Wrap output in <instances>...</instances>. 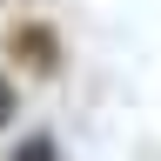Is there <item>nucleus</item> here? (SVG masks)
<instances>
[{
  "label": "nucleus",
  "mask_w": 161,
  "mask_h": 161,
  "mask_svg": "<svg viewBox=\"0 0 161 161\" xmlns=\"http://www.w3.org/2000/svg\"><path fill=\"white\" fill-rule=\"evenodd\" d=\"M7 54L27 60V67H40V74H60V34L47 27V20H20V27H7Z\"/></svg>",
  "instance_id": "1"
},
{
  "label": "nucleus",
  "mask_w": 161,
  "mask_h": 161,
  "mask_svg": "<svg viewBox=\"0 0 161 161\" xmlns=\"http://www.w3.org/2000/svg\"><path fill=\"white\" fill-rule=\"evenodd\" d=\"M7 161H60V141L47 134V128H34V134H20L14 141V154Z\"/></svg>",
  "instance_id": "2"
},
{
  "label": "nucleus",
  "mask_w": 161,
  "mask_h": 161,
  "mask_svg": "<svg viewBox=\"0 0 161 161\" xmlns=\"http://www.w3.org/2000/svg\"><path fill=\"white\" fill-rule=\"evenodd\" d=\"M14 121H20V87H14L7 74H0V134H7Z\"/></svg>",
  "instance_id": "3"
}]
</instances>
